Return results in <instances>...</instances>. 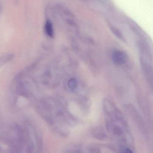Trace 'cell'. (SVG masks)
I'll list each match as a JSON object with an SVG mask.
<instances>
[{"label": "cell", "mask_w": 153, "mask_h": 153, "mask_svg": "<svg viewBox=\"0 0 153 153\" xmlns=\"http://www.w3.org/2000/svg\"><path fill=\"white\" fill-rule=\"evenodd\" d=\"M137 45L140 60L153 64V45L148 35L138 39Z\"/></svg>", "instance_id": "obj_1"}, {"label": "cell", "mask_w": 153, "mask_h": 153, "mask_svg": "<svg viewBox=\"0 0 153 153\" xmlns=\"http://www.w3.org/2000/svg\"><path fill=\"white\" fill-rule=\"evenodd\" d=\"M143 74L153 91V64L140 59Z\"/></svg>", "instance_id": "obj_2"}, {"label": "cell", "mask_w": 153, "mask_h": 153, "mask_svg": "<svg viewBox=\"0 0 153 153\" xmlns=\"http://www.w3.org/2000/svg\"><path fill=\"white\" fill-rule=\"evenodd\" d=\"M112 62L116 65H122L126 63L127 61V55L126 53L121 50L113 51L111 54Z\"/></svg>", "instance_id": "obj_3"}, {"label": "cell", "mask_w": 153, "mask_h": 153, "mask_svg": "<svg viewBox=\"0 0 153 153\" xmlns=\"http://www.w3.org/2000/svg\"><path fill=\"white\" fill-rule=\"evenodd\" d=\"M45 30L46 34L49 37H53L54 36L53 28V24L50 20H47L45 24Z\"/></svg>", "instance_id": "obj_4"}, {"label": "cell", "mask_w": 153, "mask_h": 153, "mask_svg": "<svg viewBox=\"0 0 153 153\" xmlns=\"http://www.w3.org/2000/svg\"><path fill=\"white\" fill-rule=\"evenodd\" d=\"M10 149L9 153H20L21 150L18 146L13 142L9 143Z\"/></svg>", "instance_id": "obj_5"}, {"label": "cell", "mask_w": 153, "mask_h": 153, "mask_svg": "<svg viewBox=\"0 0 153 153\" xmlns=\"http://www.w3.org/2000/svg\"><path fill=\"white\" fill-rule=\"evenodd\" d=\"M77 85H78V82H77V80L75 78H71L68 81V87L72 91H74L76 89Z\"/></svg>", "instance_id": "obj_6"}, {"label": "cell", "mask_w": 153, "mask_h": 153, "mask_svg": "<svg viewBox=\"0 0 153 153\" xmlns=\"http://www.w3.org/2000/svg\"><path fill=\"white\" fill-rule=\"evenodd\" d=\"M126 153H133L131 150L129 149H127L126 151Z\"/></svg>", "instance_id": "obj_7"}]
</instances>
